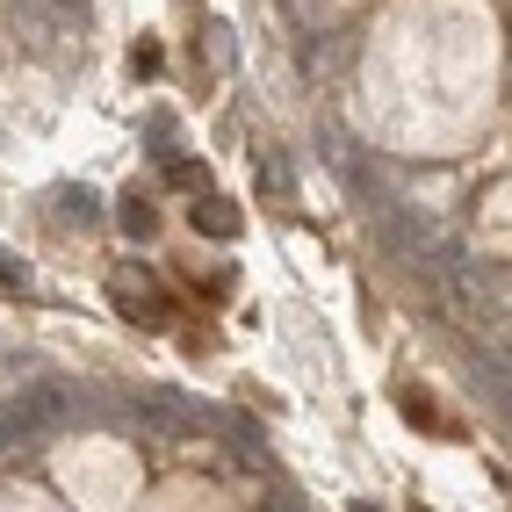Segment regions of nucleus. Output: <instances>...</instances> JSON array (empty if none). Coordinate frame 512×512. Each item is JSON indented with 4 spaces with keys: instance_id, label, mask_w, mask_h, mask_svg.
<instances>
[{
    "instance_id": "7ed1b4c3",
    "label": "nucleus",
    "mask_w": 512,
    "mask_h": 512,
    "mask_svg": "<svg viewBox=\"0 0 512 512\" xmlns=\"http://www.w3.org/2000/svg\"><path fill=\"white\" fill-rule=\"evenodd\" d=\"M123 231H130V238H152V231H159V210H152L145 195H123Z\"/></svg>"
},
{
    "instance_id": "0eeeda50",
    "label": "nucleus",
    "mask_w": 512,
    "mask_h": 512,
    "mask_svg": "<svg viewBox=\"0 0 512 512\" xmlns=\"http://www.w3.org/2000/svg\"><path fill=\"white\" fill-rule=\"evenodd\" d=\"M0 289H22V267H15V253H0Z\"/></svg>"
},
{
    "instance_id": "20e7f679",
    "label": "nucleus",
    "mask_w": 512,
    "mask_h": 512,
    "mask_svg": "<svg viewBox=\"0 0 512 512\" xmlns=\"http://www.w3.org/2000/svg\"><path fill=\"white\" fill-rule=\"evenodd\" d=\"M260 181H267V195H289V188H296V174H289L282 152H260Z\"/></svg>"
},
{
    "instance_id": "f257e3e1",
    "label": "nucleus",
    "mask_w": 512,
    "mask_h": 512,
    "mask_svg": "<svg viewBox=\"0 0 512 512\" xmlns=\"http://www.w3.org/2000/svg\"><path fill=\"white\" fill-rule=\"evenodd\" d=\"M195 231H210V238H238V210H224L217 195H202V202H195Z\"/></svg>"
},
{
    "instance_id": "423d86ee",
    "label": "nucleus",
    "mask_w": 512,
    "mask_h": 512,
    "mask_svg": "<svg viewBox=\"0 0 512 512\" xmlns=\"http://www.w3.org/2000/svg\"><path fill=\"white\" fill-rule=\"evenodd\" d=\"M210 65H217V73L231 65V29H224V22H210Z\"/></svg>"
},
{
    "instance_id": "f03ea898",
    "label": "nucleus",
    "mask_w": 512,
    "mask_h": 512,
    "mask_svg": "<svg viewBox=\"0 0 512 512\" xmlns=\"http://www.w3.org/2000/svg\"><path fill=\"white\" fill-rule=\"evenodd\" d=\"M37 15H51L58 29H87V15H94V0H37Z\"/></svg>"
},
{
    "instance_id": "6e6552de",
    "label": "nucleus",
    "mask_w": 512,
    "mask_h": 512,
    "mask_svg": "<svg viewBox=\"0 0 512 512\" xmlns=\"http://www.w3.org/2000/svg\"><path fill=\"white\" fill-rule=\"evenodd\" d=\"M354 512H375V505H354Z\"/></svg>"
},
{
    "instance_id": "39448f33",
    "label": "nucleus",
    "mask_w": 512,
    "mask_h": 512,
    "mask_svg": "<svg viewBox=\"0 0 512 512\" xmlns=\"http://www.w3.org/2000/svg\"><path fill=\"white\" fill-rule=\"evenodd\" d=\"M58 202H65V217H73V224H80V217H87V224L101 217V202H94V195H80V188H65Z\"/></svg>"
}]
</instances>
